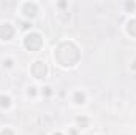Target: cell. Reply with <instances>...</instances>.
<instances>
[{
    "label": "cell",
    "mask_w": 136,
    "mask_h": 135,
    "mask_svg": "<svg viewBox=\"0 0 136 135\" xmlns=\"http://www.w3.org/2000/svg\"><path fill=\"white\" fill-rule=\"evenodd\" d=\"M0 105H2V107H8L10 105V99L8 97H0Z\"/></svg>",
    "instance_id": "1"
},
{
    "label": "cell",
    "mask_w": 136,
    "mask_h": 135,
    "mask_svg": "<svg viewBox=\"0 0 136 135\" xmlns=\"http://www.w3.org/2000/svg\"><path fill=\"white\" fill-rule=\"evenodd\" d=\"M76 100H81V103H84V95L82 94H76Z\"/></svg>",
    "instance_id": "2"
},
{
    "label": "cell",
    "mask_w": 136,
    "mask_h": 135,
    "mask_svg": "<svg viewBox=\"0 0 136 135\" xmlns=\"http://www.w3.org/2000/svg\"><path fill=\"white\" fill-rule=\"evenodd\" d=\"M2 135H13V132H10V130H3Z\"/></svg>",
    "instance_id": "3"
}]
</instances>
